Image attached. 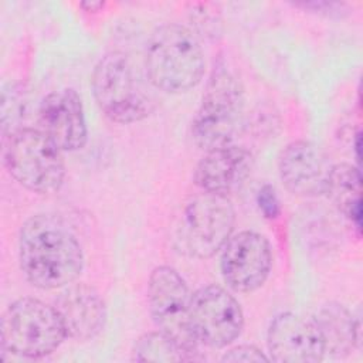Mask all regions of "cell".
<instances>
[{
  "mask_svg": "<svg viewBox=\"0 0 363 363\" xmlns=\"http://www.w3.org/2000/svg\"><path fill=\"white\" fill-rule=\"evenodd\" d=\"M18 258L27 281L40 289L72 284L84 267L77 237L61 220L47 214L33 216L21 227Z\"/></svg>",
  "mask_w": 363,
  "mask_h": 363,
  "instance_id": "6da1fadb",
  "label": "cell"
},
{
  "mask_svg": "<svg viewBox=\"0 0 363 363\" xmlns=\"http://www.w3.org/2000/svg\"><path fill=\"white\" fill-rule=\"evenodd\" d=\"M145 68L149 82L167 94L194 88L204 72V55L197 35L182 24L157 27L146 45Z\"/></svg>",
  "mask_w": 363,
  "mask_h": 363,
  "instance_id": "7a4b0ae2",
  "label": "cell"
},
{
  "mask_svg": "<svg viewBox=\"0 0 363 363\" xmlns=\"http://www.w3.org/2000/svg\"><path fill=\"white\" fill-rule=\"evenodd\" d=\"M3 163L13 179L38 194L58 191L65 179L62 150L40 129L16 128L9 132Z\"/></svg>",
  "mask_w": 363,
  "mask_h": 363,
  "instance_id": "3957f363",
  "label": "cell"
},
{
  "mask_svg": "<svg viewBox=\"0 0 363 363\" xmlns=\"http://www.w3.org/2000/svg\"><path fill=\"white\" fill-rule=\"evenodd\" d=\"M91 84L99 109L116 123L139 122L155 108L152 94L123 52L105 54L94 68Z\"/></svg>",
  "mask_w": 363,
  "mask_h": 363,
  "instance_id": "277c9868",
  "label": "cell"
},
{
  "mask_svg": "<svg viewBox=\"0 0 363 363\" xmlns=\"http://www.w3.org/2000/svg\"><path fill=\"white\" fill-rule=\"evenodd\" d=\"M65 337L57 308L35 298L14 301L1 319V349L21 357L51 354Z\"/></svg>",
  "mask_w": 363,
  "mask_h": 363,
  "instance_id": "5b68a950",
  "label": "cell"
},
{
  "mask_svg": "<svg viewBox=\"0 0 363 363\" xmlns=\"http://www.w3.org/2000/svg\"><path fill=\"white\" fill-rule=\"evenodd\" d=\"M242 106L241 82L225 65L217 64L191 121L194 143L206 152L228 145L237 130Z\"/></svg>",
  "mask_w": 363,
  "mask_h": 363,
  "instance_id": "8992f818",
  "label": "cell"
},
{
  "mask_svg": "<svg viewBox=\"0 0 363 363\" xmlns=\"http://www.w3.org/2000/svg\"><path fill=\"white\" fill-rule=\"evenodd\" d=\"M235 211L227 196L201 191L182 208L174 241L180 252L210 258L221 250L234 230Z\"/></svg>",
  "mask_w": 363,
  "mask_h": 363,
  "instance_id": "52a82bcc",
  "label": "cell"
},
{
  "mask_svg": "<svg viewBox=\"0 0 363 363\" xmlns=\"http://www.w3.org/2000/svg\"><path fill=\"white\" fill-rule=\"evenodd\" d=\"M190 298L184 279L174 268L162 265L152 271L147 282L150 315L159 332L193 360L200 343L193 332Z\"/></svg>",
  "mask_w": 363,
  "mask_h": 363,
  "instance_id": "ba28073f",
  "label": "cell"
},
{
  "mask_svg": "<svg viewBox=\"0 0 363 363\" xmlns=\"http://www.w3.org/2000/svg\"><path fill=\"white\" fill-rule=\"evenodd\" d=\"M193 332L210 347H224L233 343L244 326V313L237 299L218 285L199 288L190 298Z\"/></svg>",
  "mask_w": 363,
  "mask_h": 363,
  "instance_id": "9c48e42d",
  "label": "cell"
},
{
  "mask_svg": "<svg viewBox=\"0 0 363 363\" xmlns=\"http://www.w3.org/2000/svg\"><path fill=\"white\" fill-rule=\"evenodd\" d=\"M272 267L271 244L259 233L241 231L228 238L220 259L221 275L235 292H252L264 285Z\"/></svg>",
  "mask_w": 363,
  "mask_h": 363,
  "instance_id": "30bf717a",
  "label": "cell"
},
{
  "mask_svg": "<svg viewBox=\"0 0 363 363\" xmlns=\"http://www.w3.org/2000/svg\"><path fill=\"white\" fill-rule=\"evenodd\" d=\"M267 345L269 359L281 363H315L325 356L315 320L294 312H282L272 319Z\"/></svg>",
  "mask_w": 363,
  "mask_h": 363,
  "instance_id": "8fae6325",
  "label": "cell"
},
{
  "mask_svg": "<svg viewBox=\"0 0 363 363\" xmlns=\"http://www.w3.org/2000/svg\"><path fill=\"white\" fill-rule=\"evenodd\" d=\"M332 163L313 142L295 140L284 147L278 160L279 177L296 196L316 197L326 193Z\"/></svg>",
  "mask_w": 363,
  "mask_h": 363,
  "instance_id": "7c38bea8",
  "label": "cell"
},
{
  "mask_svg": "<svg viewBox=\"0 0 363 363\" xmlns=\"http://www.w3.org/2000/svg\"><path fill=\"white\" fill-rule=\"evenodd\" d=\"M40 122L43 130L61 150L74 152L86 143L88 130L82 102L71 88L50 92L43 99Z\"/></svg>",
  "mask_w": 363,
  "mask_h": 363,
  "instance_id": "4fadbf2b",
  "label": "cell"
},
{
  "mask_svg": "<svg viewBox=\"0 0 363 363\" xmlns=\"http://www.w3.org/2000/svg\"><path fill=\"white\" fill-rule=\"evenodd\" d=\"M252 167L251 152L228 143L207 150L197 163L193 179L201 191L227 196L244 184Z\"/></svg>",
  "mask_w": 363,
  "mask_h": 363,
  "instance_id": "5bb4252c",
  "label": "cell"
},
{
  "mask_svg": "<svg viewBox=\"0 0 363 363\" xmlns=\"http://www.w3.org/2000/svg\"><path fill=\"white\" fill-rule=\"evenodd\" d=\"M67 336L75 340H89L105 326L106 308L101 295L86 284L65 288L55 302Z\"/></svg>",
  "mask_w": 363,
  "mask_h": 363,
  "instance_id": "9a60e30c",
  "label": "cell"
},
{
  "mask_svg": "<svg viewBox=\"0 0 363 363\" xmlns=\"http://www.w3.org/2000/svg\"><path fill=\"white\" fill-rule=\"evenodd\" d=\"M313 320L319 329L325 353L333 357H345L356 347L359 323L343 305L336 302L323 305Z\"/></svg>",
  "mask_w": 363,
  "mask_h": 363,
  "instance_id": "2e32d148",
  "label": "cell"
},
{
  "mask_svg": "<svg viewBox=\"0 0 363 363\" xmlns=\"http://www.w3.org/2000/svg\"><path fill=\"white\" fill-rule=\"evenodd\" d=\"M328 197L357 228L362 221V174L349 163L333 164L326 187Z\"/></svg>",
  "mask_w": 363,
  "mask_h": 363,
  "instance_id": "e0dca14e",
  "label": "cell"
},
{
  "mask_svg": "<svg viewBox=\"0 0 363 363\" xmlns=\"http://www.w3.org/2000/svg\"><path fill=\"white\" fill-rule=\"evenodd\" d=\"M133 357L138 362L189 360L187 354L162 332H149L140 336L135 343Z\"/></svg>",
  "mask_w": 363,
  "mask_h": 363,
  "instance_id": "ac0fdd59",
  "label": "cell"
},
{
  "mask_svg": "<svg viewBox=\"0 0 363 363\" xmlns=\"http://www.w3.org/2000/svg\"><path fill=\"white\" fill-rule=\"evenodd\" d=\"M257 204L264 217L272 220L279 214V200L275 189L271 184H264L257 194Z\"/></svg>",
  "mask_w": 363,
  "mask_h": 363,
  "instance_id": "d6986e66",
  "label": "cell"
},
{
  "mask_svg": "<svg viewBox=\"0 0 363 363\" xmlns=\"http://www.w3.org/2000/svg\"><path fill=\"white\" fill-rule=\"evenodd\" d=\"M223 362H268L269 357L265 356L258 347L252 345H240L237 347H233L224 356L221 357Z\"/></svg>",
  "mask_w": 363,
  "mask_h": 363,
  "instance_id": "ffe728a7",
  "label": "cell"
},
{
  "mask_svg": "<svg viewBox=\"0 0 363 363\" xmlns=\"http://www.w3.org/2000/svg\"><path fill=\"white\" fill-rule=\"evenodd\" d=\"M298 7H302L305 10H311L312 13L322 14L326 17H343L347 11V6L345 3H336V1H299L295 3Z\"/></svg>",
  "mask_w": 363,
  "mask_h": 363,
  "instance_id": "44dd1931",
  "label": "cell"
},
{
  "mask_svg": "<svg viewBox=\"0 0 363 363\" xmlns=\"http://www.w3.org/2000/svg\"><path fill=\"white\" fill-rule=\"evenodd\" d=\"M104 1H84L81 3V7L85 10V11H98L99 9L104 7Z\"/></svg>",
  "mask_w": 363,
  "mask_h": 363,
  "instance_id": "7402d4cb",
  "label": "cell"
}]
</instances>
